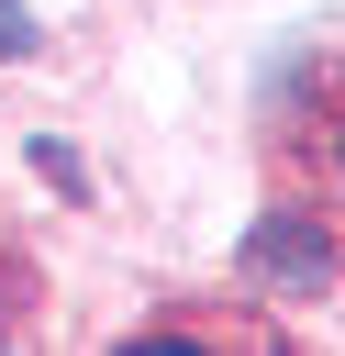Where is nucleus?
Returning a JSON list of instances; mask_svg holds the SVG:
<instances>
[{"mask_svg":"<svg viewBox=\"0 0 345 356\" xmlns=\"http://www.w3.org/2000/svg\"><path fill=\"white\" fill-rule=\"evenodd\" d=\"M234 267H245V289H267V300H312V289H334V234H323L312 211H267Z\"/></svg>","mask_w":345,"mask_h":356,"instance_id":"1","label":"nucleus"},{"mask_svg":"<svg viewBox=\"0 0 345 356\" xmlns=\"http://www.w3.org/2000/svg\"><path fill=\"white\" fill-rule=\"evenodd\" d=\"M0 56H33V11L22 0H0Z\"/></svg>","mask_w":345,"mask_h":356,"instance_id":"2","label":"nucleus"},{"mask_svg":"<svg viewBox=\"0 0 345 356\" xmlns=\"http://www.w3.org/2000/svg\"><path fill=\"white\" fill-rule=\"evenodd\" d=\"M11 289H22V278H0V323H11Z\"/></svg>","mask_w":345,"mask_h":356,"instance_id":"3","label":"nucleus"},{"mask_svg":"<svg viewBox=\"0 0 345 356\" xmlns=\"http://www.w3.org/2000/svg\"><path fill=\"white\" fill-rule=\"evenodd\" d=\"M334 167H345V145H334Z\"/></svg>","mask_w":345,"mask_h":356,"instance_id":"4","label":"nucleus"}]
</instances>
